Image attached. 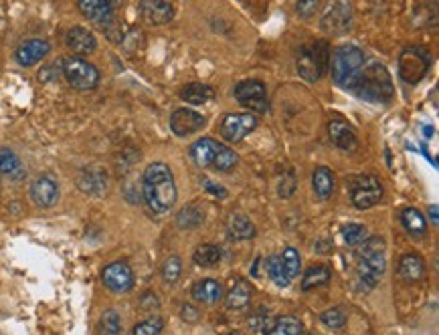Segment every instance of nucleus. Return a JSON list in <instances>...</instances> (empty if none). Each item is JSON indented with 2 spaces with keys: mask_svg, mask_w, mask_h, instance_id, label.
I'll list each match as a JSON object with an SVG mask.
<instances>
[{
  "mask_svg": "<svg viewBox=\"0 0 439 335\" xmlns=\"http://www.w3.org/2000/svg\"><path fill=\"white\" fill-rule=\"evenodd\" d=\"M177 184L172 170L164 162H154L146 168L142 180V196L152 214H166L177 202Z\"/></svg>",
  "mask_w": 439,
  "mask_h": 335,
  "instance_id": "nucleus-1",
  "label": "nucleus"
},
{
  "mask_svg": "<svg viewBox=\"0 0 439 335\" xmlns=\"http://www.w3.org/2000/svg\"><path fill=\"white\" fill-rule=\"evenodd\" d=\"M350 91H355L359 97L370 102V104H385L393 97V81H391L385 65H381L379 61L366 59V63L355 81V85L350 87Z\"/></svg>",
  "mask_w": 439,
  "mask_h": 335,
  "instance_id": "nucleus-2",
  "label": "nucleus"
},
{
  "mask_svg": "<svg viewBox=\"0 0 439 335\" xmlns=\"http://www.w3.org/2000/svg\"><path fill=\"white\" fill-rule=\"evenodd\" d=\"M188 154L199 168H210L215 172H231L239 162L237 154L229 146H225L217 140H210V137H203V140L195 142L190 146Z\"/></svg>",
  "mask_w": 439,
  "mask_h": 335,
  "instance_id": "nucleus-3",
  "label": "nucleus"
},
{
  "mask_svg": "<svg viewBox=\"0 0 439 335\" xmlns=\"http://www.w3.org/2000/svg\"><path fill=\"white\" fill-rule=\"evenodd\" d=\"M330 73L336 85L350 89L366 63V55L355 45H342L330 55Z\"/></svg>",
  "mask_w": 439,
  "mask_h": 335,
  "instance_id": "nucleus-4",
  "label": "nucleus"
},
{
  "mask_svg": "<svg viewBox=\"0 0 439 335\" xmlns=\"http://www.w3.org/2000/svg\"><path fill=\"white\" fill-rule=\"evenodd\" d=\"M328 61H330V51L324 41L304 45L298 52V61H296L298 75L310 83H316L328 69Z\"/></svg>",
  "mask_w": 439,
  "mask_h": 335,
  "instance_id": "nucleus-5",
  "label": "nucleus"
},
{
  "mask_svg": "<svg viewBox=\"0 0 439 335\" xmlns=\"http://www.w3.org/2000/svg\"><path fill=\"white\" fill-rule=\"evenodd\" d=\"M61 71L67 83L78 91H91L100 85V71L81 57H67Z\"/></svg>",
  "mask_w": 439,
  "mask_h": 335,
  "instance_id": "nucleus-6",
  "label": "nucleus"
},
{
  "mask_svg": "<svg viewBox=\"0 0 439 335\" xmlns=\"http://www.w3.org/2000/svg\"><path fill=\"white\" fill-rule=\"evenodd\" d=\"M387 271V258L385 253L368 255V257H359V265L355 271V287L359 293H368L373 291L381 277Z\"/></svg>",
  "mask_w": 439,
  "mask_h": 335,
  "instance_id": "nucleus-7",
  "label": "nucleus"
},
{
  "mask_svg": "<svg viewBox=\"0 0 439 335\" xmlns=\"http://www.w3.org/2000/svg\"><path fill=\"white\" fill-rule=\"evenodd\" d=\"M429 65H431V59L425 49L407 47L399 57V77L409 85H415L427 75Z\"/></svg>",
  "mask_w": 439,
  "mask_h": 335,
  "instance_id": "nucleus-8",
  "label": "nucleus"
},
{
  "mask_svg": "<svg viewBox=\"0 0 439 335\" xmlns=\"http://www.w3.org/2000/svg\"><path fill=\"white\" fill-rule=\"evenodd\" d=\"M350 198L359 210L377 207L383 198V184L377 176H359L350 182Z\"/></svg>",
  "mask_w": 439,
  "mask_h": 335,
  "instance_id": "nucleus-9",
  "label": "nucleus"
},
{
  "mask_svg": "<svg viewBox=\"0 0 439 335\" xmlns=\"http://www.w3.org/2000/svg\"><path fill=\"white\" fill-rule=\"evenodd\" d=\"M352 25V6L348 0H330L322 15V30L326 35H344Z\"/></svg>",
  "mask_w": 439,
  "mask_h": 335,
  "instance_id": "nucleus-10",
  "label": "nucleus"
},
{
  "mask_svg": "<svg viewBox=\"0 0 439 335\" xmlns=\"http://www.w3.org/2000/svg\"><path fill=\"white\" fill-rule=\"evenodd\" d=\"M235 99L243 105V107H247V109H251L256 113H265L269 109L265 85L261 81H258V79L241 81L235 87Z\"/></svg>",
  "mask_w": 439,
  "mask_h": 335,
  "instance_id": "nucleus-11",
  "label": "nucleus"
},
{
  "mask_svg": "<svg viewBox=\"0 0 439 335\" xmlns=\"http://www.w3.org/2000/svg\"><path fill=\"white\" fill-rule=\"evenodd\" d=\"M258 124L259 119L256 117V113H229V115H225V119L221 124V135L227 142L237 144L258 128Z\"/></svg>",
  "mask_w": 439,
  "mask_h": 335,
  "instance_id": "nucleus-12",
  "label": "nucleus"
},
{
  "mask_svg": "<svg viewBox=\"0 0 439 335\" xmlns=\"http://www.w3.org/2000/svg\"><path fill=\"white\" fill-rule=\"evenodd\" d=\"M102 281L111 293H128L134 287V271L128 262L116 260L105 267L102 273Z\"/></svg>",
  "mask_w": 439,
  "mask_h": 335,
  "instance_id": "nucleus-13",
  "label": "nucleus"
},
{
  "mask_svg": "<svg viewBox=\"0 0 439 335\" xmlns=\"http://www.w3.org/2000/svg\"><path fill=\"white\" fill-rule=\"evenodd\" d=\"M79 12L91 21L93 25L102 26L104 30H109L114 26V8L107 0H78Z\"/></svg>",
  "mask_w": 439,
  "mask_h": 335,
  "instance_id": "nucleus-14",
  "label": "nucleus"
},
{
  "mask_svg": "<svg viewBox=\"0 0 439 335\" xmlns=\"http://www.w3.org/2000/svg\"><path fill=\"white\" fill-rule=\"evenodd\" d=\"M207 124L205 115H201L199 111L195 109H177L172 115H170V129L174 131V135L179 137H186L190 133H197L199 129H203V126Z\"/></svg>",
  "mask_w": 439,
  "mask_h": 335,
  "instance_id": "nucleus-15",
  "label": "nucleus"
},
{
  "mask_svg": "<svg viewBox=\"0 0 439 335\" xmlns=\"http://www.w3.org/2000/svg\"><path fill=\"white\" fill-rule=\"evenodd\" d=\"M140 15L148 25L162 26L174 19V6L168 0H142Z\"/></svg>",
  "mask_w": 439,
  "mask_h": 335,
  "instance_id": "nucleus-16",
  "label": "nucleus"
},
{
  "mask_svg": "<svg viewBox=\"0 0 439 335\" xmlns=\"http://www.w3.org/2000/svg\"><path fill=\"white\" fill-rule=\"evenodd\" d=\"M30 200L39 208H51L59 200V184L51 176H39L30 186Z\"/></svg>",
  "mask_w": 439,
  "mask_h": 335,
  "instance_id": "nucleus-17",
  "label": "nucleus"
},
{
  "mask_svg": "<svg viewBox=\"0 0 439 335\" xmlns=\"http://www.w3.org/2000/svg\"><path fill=\"white\" fill-rule=\"evenodd\" d=\"M51 51V45L45 39H30L17 49V61L23 67H33L41 59H45Z\"/></svg>",
  "mask_w": 439,
  "mask_h": 335,
  "instance_id": "nucleus-18",
  "label": "nucleus"
},
{
  "mask_svg": "<svg viewBox=\"0 0 439 335\" xmlns=\"http://www.w3.org/2000/svg\"><path fill=\"white\" fill-rule=\"evenodd\" d=\"M65 43L75 55H91L98 49V41L93 37V32H89L83 26H73L67 30L65 35Z\"/></svg>",
  "mask_w": 439,
  "mask_h": 335,
  "instance_id": "nucleus-19",
  "label": "nucleus"
},
{
  "mask_svg": "<svg viewBox=\"0 0 439 335\" xmlns=\"http://www.w3.org/2000/svg\"><path fill=\"white\" fill-rule=\"evenodd\" d=\"M328 133H330V142L336 148L344 150V152H352L357 148V131L350 128L346 122L332 119L328 124Z\"/></svg>",
  "mask_w": 439,
  "mask_h": 335,
  "instance_id": "nucleus-20",
  "label": "nucleus"
},
{
  "mask_svg": "<svg viewBox=\"0 0 439 335\" xmlns=\"http://www.w3.org/2000/svg\"><path fill=\"white\" fill-rule=\"evenodd\" d=\"M79 190L91 196H102L107 190V174L100 168H87L79 174L78 178Z\"/></svg>",
  "mask_w": 439,
  "mask_h": 335,
  "instance_id": "nucleus-21",
  "label": "nucleus"
},
{
  "mask_svg": "<svg viewBox=\"0 0 439 335\" xmlns=\"http://www.w3.org/2000/svg\"><path fill=\"white\" fill-rule=\"evenodd\" d=\"M192 297L205 305H215L223 299V285L215 279H201L192 285Z\"/></svg>",
  "mask_w": 439,
  "mask_h": 335,
  "instance_id": "nucleus-22",
  "label": "nucleus"
},
{
  "mask_svg": "<svg viewBox=\"0 0 439 335\" xmlns=\"http://www.w3.org/2000/svg\"><path fill=\"white\" fill-rule=\"evenodd\" d=\"M251 295H253L251 285L247 283L245 279H237L235 285L229 289L227 297H225V303H227L229 309H245L251 303Z\"/></svg>",
  "mask_w": 439,
  "mask_h": 335,
  "instance_id": "nucleus-23",
  "label": "nucleus"
},
{
  "mask_svg": "<svg viewBox=\"0 0 439 335\" xmlns=\"http://www.w3.org/2000/svg\"><path fill=\"white\" fill-rule=\"evenodd\" d=\"M181 99L190 105H205L215 99V89L205 83H188L181 89Z\"/></svg>",
  "mask_w": 439,
  "mask_h": 335,
  "instance_id": "nucleus-24",
  "label": "nucleus"
},
{
  "mask_svg": "<svg viewBox=\"0 0 439 335\" xmlns=\"http://www.w3.org/2000/svg\"><path fill=\"white\" fill-rule=\"evenodd\" d=\"M425 273V262L419 255H405L399 260V277L405 283H415L423 277Z\"/></svg>",
  "mask_w": 439,
  "mask_h": 335,
  "instance_id": "nucleus-25",
  "label": "nucleus"
},
{
  "mask_svg": "<svg viewBox=\"0 0 439 335\" xmlns=\"http://www.w3.org/2000/svg\"><path fill=\"white\" fill-rule=\"evenodd\" d=\"M334 174L328 170V168H324V166H320V168H316L314 170V176H312V186H314V192H316V196L320 198V200H328L330 196H332V192H334Z\"/></svg>",
  "mask_w": 439,
  "mask_h": 335,
  "instance_id": "nucleus-26",
  "label": "nucleus"
},
{
  "mask_svg": "<svg viewBox=\"0 0 439 335\" xmlns=\"http://www.w3.org/2000/svg\"><path fill=\"white\" fill-rule=\"evenodd\" d=\"M227 232H229L231 240H249V238L256 236V227L247 216L233 214L231 218L227 220Z\"/></svg>",
  "mask_w": 439,
  "mask_h": 335,
  "instance_id": "nucleus-27",
  "label": "nucleus"
},
{
  "mask_svg": "<svg viewBox=\"0 0 439 335\" xmlns=\"http://www.w3.org/2000/svg\"><path fill=\"white\" fill-rule=\"evenodd\" d=\"M332 277V271L330 267L326 265H314L306 271L304 279H302V291H314L318 287H324V285L330 281Z\"/></svg>",
  "mask_w": 439,
  "mask_h": 335,
  "instance_id": "nucleus-28",
  "label": "nucleus"
},
{
  "mask_svg": "<svg viewBox=\"0 0 439 335\" xmlns=\"http://www.w3.org/2000/svg\"><path fill=\"white\" fill-rule=\"evenodd\" d=\"M203 222H205V212H203V208H199L197 204H188L177 214V224L182 231H195Z\"/></svg>",
  "mask_w": 439,
  "mask_h": 335,
  "instance_id": "nucleus-29",
  "label": "nucleus"
},
{
  "mask_svg": "<svg viewBox=\"0 0 439 335\" xmlns=\"http://www.w3.org/2000/svg\"><path fill=\"white\" fill-rule=\"evenodd\" d=\"M0 174L6 176V178H23L25 176V170H23V164L19 160V155L6 148L0 150Z\"/></svg>",
  "mask_w": 439,
  "mask_h": 335,
  "instance_id": "nucleus-30",
  "label": "nucleus"
},
{
  "mask_svg": "<svg viewBox=\"0 0 439 335\" xmlns=\"http://www.w3.org/2000/svg\"><path fill=\"white\" fill-rule=\"evenodd\" d=\"M304 327H302V321L294 315H284V317H278L271 325V329L265 335H302Z\"/></svg>",
  "mask_w": 439,
  "mask_h": 335,
  "instance_id": "nucleus-31",
  "label": "nucleus"
},
{
  "mask_svg": "<svg viewBox=\"0 0 439 335\" xmlns=\"http://www.w3.org/2000/svg\"><path fill=\"white\" fill-rule=\"evenodd\" d=\"M401 220H403V227L411 232V234H415V236H423L425 234L427 220H425V216L417 208H405L401 212Z\"/></svg>",
  "mask_w": 439,
  "mask_h": 335,
  "instance_id": "nucleus-32",
  "label": "nucleus"
},
{
  "mask_svg": "<svg viewBox=\"0 0 439 335\" xmlns=\"http://www.w3.org/2000/svg\"><path fill=\"white\" fill-rule=\"evenodd\" d=\"M221 257H223V253H221V249L219 247H215V245H201L197 251H195V262L199 265V267H217L219 262H221Z\"/></svg>",
  "mask_w": 439,
  "mask_h": 335,
  "instance_id": "nucleus-33",
  "label": "nucleus"
},
{
  "mask_svg": "<svg viewBox=\"0 0 439 335\" xmlns=\"http://www.w3.org/2000/svg\"><path fill=\"white\" fill-rule=\"evenodd\" d=\"M100 335H120L122 334V321L120 315L114 309L104 311V315L100 317V325H98Z\"/></svg>",
  "mask_w": 439,
  "mask_h": 335,
  "instance_id": "nucleus-34",
  "label": "nucleus"
},
{
  "mask_svg": "<svg viewBox=\"0 0 439 335\" xmlns=\"http://www.w3.org/2000/svg\"><path fill=\"white\" fill-rule=\"evenodd\" d=\"M280 260H282V267H284L287 279L289 281L296 279L298 273H300V253L294 247H285L284 253L280 255Z\"/></svg>",
  "mask_w": 439,
  "mask_h": 335,
  "instance_id": "nucleus-35",
  "label": "nucleus"
},
{
  "mask_svg": "<svg viewBox=\"0 0 439 335\" xmlns=\"http://www.w3.org/2000/svg\"><path fill=\"white\" fill-rule=\"evenodd\" d=\"M265 269H267L269 279L278 285V287H287V285H289V279H287L284 267H282L280 255H271V257L267 258V260H265Z\"/></svg>",
  "mask_w": 439,
  "mask_h": 335,
  "instance_id": "nucleus-36",
  "label": "nucleus"
},
{
  "mask_svg": "<svg viewBox=\"0 0 439 335\" xmlns=\"http://www.w3.org/2000/svg\"><path fill=\"white\" fill-rule=\"evenodd\" d=\"M182 260L179 257H168L162 265V281L166 285H174L181 279Z\"/></svg>",
  "mask_w": 439,
  "mask_h": 335,
  "instance_id": "nucleus-37",
  "label": "nucleus"
},
{
  "mask_svg": "<svg viewBox=\"0 0 439 335\" xmlns=\"http://www.w3.org/2000/svg\"><path fill=\"white\" fill-rule=\"evenodd\" d=\"M164 329V321L154 315V317H148L144 321H140L134 329H132V335H160Z\"/></svg>",
  "mask_w": 439,
  "mask_h": 335,
  "instance_id": "nucleus-38",
  "label": "nucleus"
},
{
  "mask_svg": "<svg viewBox=\"0 0 439 335\" xmlns=\"http://www.w3.org/2000/svg\"><path fill=\"white\" fill-rule=\"evenodd\" d=\"M274 321H276V319H271L269 311L265 309H258L256 313H251V317L247 319V323H249V327H251L253 332H263V334H267V332L271 329Z\"/></svg>",
  "mask_w": 439,
  "mask_h": 335,
  "instance_id": "nucleus-39",
  "label": "nucleus"
},
{
  "mask_svg": "<svg viewBox=\"0 0 439 335\" xmlns=\"http://www.w3.org/2000/svg\"><path fill=\"white\" fill-rule=\"evenodd\" d=\"M320 321L326 325V327H330V329H342L344 325H346V315H344V311L338 309H328L324 311L322 315H320Z\"/></svg>",
  "mask_w": 439,
  "mask_h": 335,
  "instance_id": "nucleus-40",
  "label": "nucleus"
},
{
  "mask_svg": "<svg viewBox=\"0 0 439 335\" xmlns=\"http://www.w3.org/2000/svg\"><path fill=\"white\" fill-rule=\"evenodd\" d=\"M366 238V229L362 224H348L344 229V240L350 245V247H359L362 240Z\"/></svg>",
  "mask_w": 439,
  "mask_h": 335,
  "instance_id": "nucleus-41",
  "label": "nucleus"
},
{
  "mask_svg": "<svg viewBox=\"0 0 439 335\" xmlns=\"http://www.w3.org/2000/svg\"><path fill=\"white\" fill-rule=\"evenodd\" d=\"M320 6H322V0H298L296 12L302 19H312V17H316V12L320 10Z\"/></svg>",
  "mask_w": 439,
  "mask_h": 335,
  "instance_id": "nucleus-42",
  "label": "nucleus"
},
{
  "mask_svg": "<svg viewBox=\"0 0 439 335\" xmlns=\"http://www.w3.org/2000/svg\"><path fill=\"white\" fill-rule=\"evenodd\" d=\"M181 317L186 321V323H197V321L201 319L199 309H197V307H192V305H188V303L181 307Z\"/></svg>",
  "mask_w": 439,
  "mask_h": 335,
  "instance_id": "nucleus-43",
  "label": "nucleus"
},
{
  "mask_svg": "<svg viewBox=\"0 0 439 335\" xmlns=\"http://www.w3.org/2000/svg\"><path fill=\"white\" fill-rule=\"evenodd\" d=\"M140 305H142V309H148V311L158 309V299H156L154 293H146V295L142 297Z\"/></svg>",
  "mask_w": 439,
  "mask_h": 335,
  "instance_id": "nucleus-44",
  "label": "nucleus"
},
{
  "mask_svg": "<svg viewBox=\"0 0 439 335\" xmlns=\"http://www.w3.org/2000/svg\"><path fill=\"white\" fill-rule=\"evenodd\" d=\"M203 186L207 188L210 194H215V196H221V198H225V196H227V190H225V188H221V186H215V182L203 180Z\"/></svg>",
  "mask_w": 439,
  "mask_h": 335,
  "instance_id": "nucleus-45",
  "label": "nucleus"
},
{
  "mask_svg": "<svg viewBox=\"0 0 439 335\" xmlns=\"http://www.w3.org/2000/svg\"><path fill=\"white\" fill-rule=\"evenodd\" d=\"M429 214H431V220L438 224V220H439V216H438V204H431L429 207Z\"/></svg>",
  "mask_w": 439,
  "mask_h": 335,
  "instance_id": "nucleus-46",
  "label": "nucleus"
},
{
  "mask_svg": "<svg viewBox=\"0 0 439 335\" xmlns=\"http://www.w3.org/2000/svg\"><path fill=\"white\" fill-rule=\"evenodd\" d=\"M109 4H111V8H116V6H120L122 4V0H107Z\"/></svg>",
  "mask_w": 439,
  "mask_h": 335,
  "instance_id": "nucleus-47",
  "label": "nucleus"
},
{
  "mask_svg": "<svg viewBox=\"0 0 439 335\" xmlns=\"http://www.w3.org/2000/svg\"><path fill=\"white\" fill-rule=\"evenodd\" d=\"M229 335H241V334H237V332H233V334H229Z\"/></svg>",
  "mask_w": 439,
  "mask_h": 335,
  "instance_id": "nucleus-48",
  "label": "nucleus"
}]
</instances>
